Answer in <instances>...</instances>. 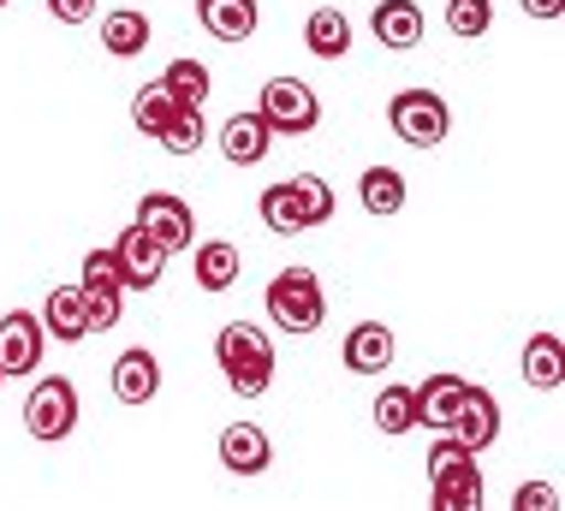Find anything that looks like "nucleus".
<instances>
[{
    "mask_svg": "<svg viewBox=\"0 0 565 511\" xmlns=\"http://www.w3.org/2000/svg\"><path fill=\"white\" fill-rule=\"evenodd\" d=\"M49 12L60 24H89L96 19V0H49Z\"/></svg>",
    "mask_w": 565,
    "mask_h": 511,
    "instance_id": "obj_33",
    "label": "nucleus"
},
{
    "mask_svg": "<svg viewBox=\"0 0 565 511\" xmlns=\"http://www.w3.org/2000/svg\"><path fill=\"white\" fill-rule=\"evenodd\" d=\"M512 505H518V511H559L565 500H559L554 482H524V488L512 493Z\"/></svg>",
    "mask_w": 565,
    "mask_h": 511,
    "instance_id": "obj_32",
    "label": "nucleus"
},
{
    "mask_svg": "<svg viewBox=\"0 0 565 511\" xmlns=\"http://www.w3.org/2000/svg\"><path fill=\"white\" fill-rule=\"evenodd\" d=\"M482 453H470L458 435L440 428L429 446V500L435 511H477L482 505Z\"/></svg>",
    "mask_w": 565,
    "mask_h": 511,
    "instance_id": "obj_2",
    "label": "nucleus"
},
{
    "mask_svg": "<svg viewBox=\"0 0 565 511\" xmlns=\"http://www.w3.org/2000/svg\"><path fill=\"white\" fill-rule=\"evenodd\" d=\"M256 209H263V221L274 232H303V209H298L292 184H268V191L256 196Z\"/></svg>",
    "mask_w": 565,
    "mask_h": 511,
    "instance_id": "obj_30",
    "label": "nucleus"
},
{
    "mask_svg": "<svg viewBox=\"0 0 565 511\" xmlns=\"http://www.w3.org/2000/svg\"><path fill=\"white\" fill-rule=\"evenodd\" d=\"M524 381L542 386V393H554V386L565 381V345H559V333H530V345H524Z\"/></svg>",
    "mask_w": 565,
    "mask_h": 511,
    "instance_id": "obj_23",
    "label": "nucleus"
},
{
    "mask_svg": "<svg viewBox=\"0 0 565 511\" xmlns=\"http://www.w3.org/2000/svg\"><path fill=\"white\" fill-rule=\"evenodd\" d=\"M303 49L316 60H345L351 54V19L340 7H316L310 19H303Z\"/></svg>",
    "mask_w": 565,
    "mask_h": 511,
    "instance_id": "obj_20",
    "label": "nucleus"
},
{
    "mask_svg": "<svg viewBox=\"0 0 565 511\" xmlns=\"http://www.w3.org/2000/svg\"><path fill=\"white\" fill-rule=\"evenodd\" d=\"M494 24V0H447V30L452 36H482Z\"/></svg>",
    "mask_w": 565,
    "mask_h": 511,
    "instance_id": "obj_31",
    "label": "nucleus"
},
{
    "mask_svg": "<svg viewBox=\"0 0 565 511\" xmlns=\"http://www.w3.org/2000/svg\"><path fill=\"white\" fill-rule=\"evenodd\" d=\"M78 298H84V316H89V333H108L126 321V286H119V262H114V244L108 251H89L84 256V274H78Z\"/></svg>",
    "mask_w": 565,
    "mask_h": 511,
    "instance_id": "obj_5",
    "label": "nucleus"
},
{
    "mask_svg": "<svg viewBox=\"0 0 565 511\" xmlns=\"http://www.w3.org/2000/svg\"><path fill=\"white\" fill-rule=\"evenodd\" d=\"M24 428H30V440H42V446L66 440L72 428H78V386H72L66 375L36 381L30 398H24Z\"/></svg>",
    "mask_w": 565,
    "mask_h": 511,
    "instance_id": "obj_7",
    "label": "nucleus"
},
{
    "mask_svg": "<svg viewBox=\"0 0 565 511\" xmlns=\"http://www.w3.org/2000/svg\"><path fill=\"white\" fill-rule=\"evenodd\" d=\"M161 84L173 89V102H179V107H203V102H209V84H215V77H209L203 60H173V66L161 72Z\"/></svg>",
    "mask_w": 565,
    "mask_h": 511,
    "instance_id": "obj_27",
    "label": "nucleus"
},
{
    "mask_svg": "<svg viewBox=\"0 0 565 511\" xmlns=\"http://www.w3.org/2000/svg\"><path fill=\"white\" fill-rule=\"evenodd\" d=\"M370 411H375L381 435H411V428H417V398H411V386H381Z\"/></svg>",
    "mask_w": 565,
    "mask_h": 511,
    "instance_id": "obj_26",
    "label": "nucleus"
},
{
    "mask_svg": "<svg viewBox=\"0 0 565 511\" xmlns=\"http://www.w3.org/2000/svg\"><path fill=\"white\" fill-rule=\"evenodd\" d=\"M405 173L399 167H363V179H358V203L370 221H393V214L405 209Z\"/></svg>",
    "mask_w": 565,
    "mask_h": 511,
    "instance_id": "obj_19",
    "label": "nucleus"
},
{
    "mask_svg": "<svg viewBox=\"0 0 565 511\" xmlns=\"http://www.w3.org/2000/svg\"><path fill=\"white\" fill-rule=\"evenodd\" d=\"M370 30H375L381 49L405 54V49H417V42H423V7H417V0H381V7L370 12Z\"/></svg>",
    "mask_w": 565,
    "mask_h": 511,
    "instance_id": "obj_14",
    "label": "nucleus"
},
{
    "mask_svg": "<svg viewBox=\"0 0 565 511\" xmlns=\"http://www.w3.org/2000/svg\"><path fill=\"white\" fill-rule=\"evenodd\" d=\"M161 393V363L149 345H131L114 358V398L119 405H149V398Z\"/></svg>",
    "mask_w": 565,
    "mask_h": 511,
    "instance_id": "obj_12",
    "label": "nucleus"
},
{
    "mask_svg": "<svg viewBox=\"0 0 565 511\" xmlns=\"http://www.w3.org/2000/svg\"><path fill=\"white\" fill-rule=\"evenodd\" d=\"M173 114H179V102H173V89H167L161 77H156V84H143V89L131 96V126L143 131V137H161L167 126H173Z\"/></svg>",
    "mask_w": 565,
    "mask_h": 511,
    "instance_id": "obj_25",
    "label": "nucleus"
},
{
    "mask_svg": "<svg viewBox=\"0 0 565 511\" xmlns=\"http://www.w3.org/2000/svg\"><path fill=\"white\" fill-rule=\"evenodd\" d=\"M221 464L233 476H263L274 464V446H268V435L256 423H226L221 428Z\"/></svg>",
    "mask_w": 565,
    "mask_h": 511,
    "instance_id": "obj_13",
    "label": "nucleus"
},
{
    "mask_svg": "<svg viewBox=\"0 0 565 511\" xmlns=\"http://www.w3.org/2000/svg\"><path fill=\"white\" fill-rule=\"evenodd\" d=\"M149 36H156V30H149V19L137 7H119V12L102 19V49H108L114 60H137L149 49Z\"/></svg>",
    "mask_w": 565,
    "mask_h": 511,
    "instance_id": "obj_22",
    "label": "nucleus"
},
{
    "mask_svg": "<svg viewBox=\"0 0 565 511\" xmlns=\"http://www.w3.org/2000/svg\"><path fill=\"white\" fill-rule=\"evenodd\" d=\"M203 137H209V126H203V107H179L173 114V126H167L156 143L167 149V155H196L203 149Z\"/></svg>",
    "mask_w": 565,
    "mask_h": 511,
    "instance_id": "obj_29",
    "label": "nucleus"
},
{
    "mask_svg": "<svg viewBox=\"0 0 565 511\" xmlns=\"http://www.w3.org/2000/svg\"><path fill=\"white\" fill-rule=\"evenodd\" d=\"M465 375H447V369H440V375H429L423 386H411V398H417V428H452V411H458V398H465Z\"/></svg>",
    "mask_w": 565,
    "mask_h": 511,
    "instance_id": "obj_16",
    "label": "nucleus"
},
{
    "mask_svg": "<svg viewBox=\"0 0 565 511\" xmlns=\"http://www.w3.org/2000/svg\"><path fill=\"white\" fill-rule=\"evenodd\" d=\"M215 363L238 398H263L274 386V345L256 321H226L215 333Z\"/></svg>",
    "mask_w": 565,
    "mask_h": 511,
    "instance_id": "obj_1",
    "label": "nucleus"
},
{
    "mask_svg": "<svg viewBox=\"0 0 565 511\" xmlns=\"http://www.w3.org/2000/svg\"><path fill=\"white\" fill-rule=\"evenodd\" d=\"M42 345H49L42 316H24V309H7V316H0V369H7V381L12 375H36Z\"/></svg>",
    "mask_w": 565,
    "mask_h": 511,
    "instance_id": "obj_10",
    "label": "nucleus"
},
{
    "mask_svg": "<svg viewBox=\"0 0 565 511\" xmlns=\"http://www.w3.org/2000/svg\"><path fill=\"white\" fill-rule=\"evenodd\" d=\"M256 114L268 119L274 137H303V131L322 126V102H316V89L303 84V77H268Z\"/></svg>",
    "mask_w": 565,
    "mask_h": 511,
    "instance_id": "obj_6",
    "label": "nucleus"
},
{
    "mask_svg": "<svg viewBox=\"0 0 565 511\" xmlns=\"http://www.w3.org/2000/svg\"><path fill=\"white\" fill-rule=\"evenodd\" d=\"M0 386H7V369H0Z\"/></svg>",
    "mask_w": 565,
    "mask_h": 511,
    "instance_id": "obj_35",
    "label": "nucleus"
},
{
    "mask_svg": "<svg viewBox=\"0 0 565 511\" xmlns=\"http://www.w3.org/2000/svg\"><path fill=\"white\" fill-rule=\"evenodd\" d=\"M447 435H458V440L470 446V453H488V446L500 440V405H494V393H482V386H465V398H458Z\"/></svg>",
    "mask_w": 565,
    "mask_h": 511,
    "instance_id": "obj_11",
    "label": "nucleus"
},
{
    "mask_svg": "<svg viewBox=\"0 0 565 511\" xmlns=\"http://www.w3.org/2000/svg\"><path fill=\"white\" fill-rule=\"evenodd\" d=\"M42 333H54L60 345H78V339L89 333V316H84L78 286H54V291H49V304H42Z\"/></svg>",
    "mask_w": 565,
    "mask_h": 511,
    "instance_id": "obj_21",
    "label": "nucleus"
},
{
    "mask_svg": "<svg viewBox=\"0 0 565 511\" xmlns=\"http://www.w3.org/2000/svg\"><path fill=\"white\" fill-rule=\"evenodd\" d=\"M518 7H524L530 19H547V24H554L559 12H565V0H518Z\"/></svg>",
    "mask_w": 565,
    "mask_h": 511,
    "instance_id": "obj_34",
    "label": "nucleus"
},
{
    "mask_svg": "<svg viewBox=\"0 0 565 511\" xmlns=\"http://www.w3.org/2000/svg\"><path fill=\"white\" fill-rule=\"evenodd\" d=\"M387 126L399 143L411 149H435V143H447V131H452V107L435 96V89H399V96L387 102Z\"/></svg>",
    "mask_w": 565,
    "mask_h": 511,
    "instance_id": "obj_4",
    "label": "nucleus"
},
{
    "mask_svg": "<svg viewBox=\"0 0 565 511\" xmlns=\"http://www.w3.org/2000/svg\"><path fill=\"white\" fill-rule=\"evenodd\" d=\"M196 19L215 42H244L256 36V24H263V12H256V0H196Z\"/></svg>",
    "mask_w": 565,
    "mask_h": 511,
    "instance_id": "obj_18",
    "label": "nucleus"
},
{
    "mask_svg": "<svg viewBox=\"0 0 565 511\" xmlns=\"http://www.w3.org/2000/svg\"><path fill=\"white\" fill-rule=\"evenodd\" d=\"M238 268H244V256H238V244H196V286L203 291H226V286H238Z\"/></svg>",
    "mask_w": 565,
    "mask_h": 511,
    "instance_id": "obj_24",
    "label": "nucleus"
},
{
    "mask_svg": "<svg viewBox=\"0 0 565 511\" xmlns=\"http://www.w3.org/2000/svg\"><path fill=\"white\" fill-rule=\"evenodd\" d=\"M286 184H292V196H298V209H303V232L322 226V221H333V184H328V179H316V173H292Z\"/></svg>",
    "mask_w": 565,
    "mask_h": 511,
    "instance_id": "obj_28",
    "label": "nucleus"
},
{
    "mask_svg": "<svg viewBox=\"0 0 565 511\" xmlns=\"http://www.w3.org/2000/svg\"><path fill=\"white\" fill-rule=\"evenodd\" d=\"M137 226H143L167 256H179L196 244V214H191L185 196H173V191H149L143 203H137Z\"/></svg>",
    "mask_w": 565,
    "mask_h": 511,
    "instance_id": "obj_8",
    "label": "nucleus"
},
{
    "mask_svg": "<svg viewBox=\"0 0 565 511\" xmlns=\"http://www.w3.org/2000/svg\"><path fill=\"white\" fill-rule=\"evenodd\" d=\"M393 333H387V321H358V328L345 333V369L351 375H381V369L393 363Z\"/></svg>",
    "mask_w": 565,
    "mask_h": 511,
    "instance_id": "obj_17",
    "label": "nucleus"
},
{
    "mask_svg": "<svg viewBox=\"0 0 565 511\" xmlns=\"http://www.w3.org/2000/svg\"><path fill=\"white\" fill-rule=\"evenodd\" d=\"M0 7H12V0H0Z\"/></svg>",
    "mask_w": 565,
    "mask_h": 511,
    "instance_id": "obj_36",
    "label": "nucleus"
},
{
    "mask_svg": "<svg viewBox=\"0 0 565 511\" xmlns=\"http://www.w3.org/2000/svg\"><path fill=\"white\" fill-rule=\"evenodd\" d=\"M263 309L274 316V328L286 333H316L328 316V291L316 280V268H280L263 291Z\"/></svg>",
    "mask_w": 565,
    "mask_h": 511,
    "instance_id": "obj_3",
    "label": "nucleus"
},
{
    "mask_svg": "<svg viewBox=\"0 0 565 511\" xmlns=\"http://www.w3.org/2000/svg\"><path fill=\"white\" fill-rule=\"evenodd\" d=\"M114 262H119V286L126 291H156L161 274H167V251L137 221L114 238Z\"/></svg>",
    "mask_w": 565,
    "mask_h": 511,
    "instance_id": "obj_9",
    "label": "nucleus"
},
{
    "mask_svg": "<svg viewBox=\"0 0 565 511\" xmlns=\"http://www.w3.org/2000/svg\"><path fill=\"white\" fill-rule=\"evenodd\" d=\"M268 143H274V131H268V119L256 114V107H250V114L238 107V114L221 126V155H226L233 167H256V161L268 155Z\"/></svg>",
    "mask_w": 565,
    "mask_h": 511,
    "instance_id": "obj_15",
    "label": "nucleus"
}]
</instances>
